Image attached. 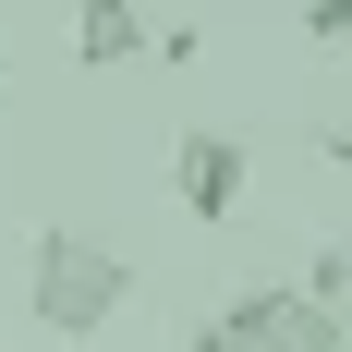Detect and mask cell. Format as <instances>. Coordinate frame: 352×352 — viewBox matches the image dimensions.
<instances>
[{"label":"cell","instance_id":"obj_8","mask_svg":"<svg viewBox=\"0 0 352 352\" xmlns=\"http://www.w3.org/2000/svg\"><path fill=\"white\" fill-rule=\"evenodd\" d=\"M182 352H219V328H207V316H195V328H182Z\"/></svg>","mask_w":352,"mask_h":352},{"label":"cell","instance_id":"obj_5","mask_svg":"<svg viewBox=\"0 0 352 352\" xmlns=\"http://www.w3.org/2000/svg\"><path fill=\"white\" fill-rule=\"evenodd\" d=\"M292 292H304V304H328V316L352 304V243H340V231H328V243L304 255V280H292Z\"/></svg>","mask_w":352,"mask_h":352},{"label":"cell","instance_id":"obj_7","mask_svg":"<svg viewBox=\"0 0 352 352\" xmlns=\"http://www.w3.org/2000/svg\"><path fill=\"white\" fill-rule=\"evenodd\" d=\"M304 36H316V49H340V36H352V0H304Z\"/></svg>","mask_w":352,"mask_h":352},{"label":"cell","instance_id":"obj_6","mask_svg":"<svg viewBox=\"0 0 352 352\" xmlns=\"http://www.w3.org/2000/svg\"><path fill=\"white\" fill-rule=\"evenodd\" d=\"M146 49H158V61L182 73V61H207V25H146Z\"/></svg>","mask_w":352,"mask_h":352},{"label":"cell","instance_id":"obj_1","mask_svg":"<svg viewBox=\"0 0 352 352\" xmlns=\"http://www.w3.org/2000/svg\"><path fill=\"white\" fill-rule=\"evenodd\" d=\"M25 304H36V328H49L61 352H85L98 328H122V304H134V255L98 243V231L36 219L25 231Z\"/></svg>","mask_w":352,"mask_h":352},{"label":"cell","instance_id":"obj_3","mask_svg":"<svg viewBox=\"0 0 352 352\" xmlns=\"http://www.w3.org/2000/svg\"><path fill=\"white\" fill-rule=\"evenodd\" d=\"M243 182H255V158H243V134H182L170 146V207L195 219V231H231V207H243Z\"/></svg>","mask_w":352,"mask_h":352},{"label":"cell","instance_id":"obj_2","mask_svg":"<svg viewBox=\"0 0 352 352\" xmlns=\"http://www.w3.org/2000/svg\"><path fill=\"white\" fill-rule=\"evenodd\" d=\"M207 328H219V352H340V316L304 304L292 280H243Z\"/></svg>","mask_w":352,"mask_h":352},{"label":"cell","instance_id":"obj_4","mask_svg":"<svg viewBox=\"0 0 352 352\" xmlns=\"http://www.w3.org/2000/svg\"><path fill=\"white\" fill-rule=\"evenodd\" d=\"M146 49V0H73V61L85 73H122Z\"/></svg>","mask_w":352,"mask_h":352},{"label":"cell","instance_id":"obj_9","mask_svg":"<svg viewBox=\"0 0 352 352\" xmlns=\"http://www.w3.org/2000/svg\"><path fill=\"white\" fill-rule=\"evenodd\" d=\"M0 98H12V61H0Z\"/></svg>","mask_w":352,"mask_h":352},{"label":"cell","instance_id":"obj_10","mask_svg":"<svg viewBox=\"0 0 352 352\" xmlns=\"http://www.w3.org/2000/svg\"><path fill=\"white\" fill-rule=\"evenodd\" d=\"M0 340H12V328H0Z\"/></svg>","mask_w":352,"mask_h":352}]
</instances>
